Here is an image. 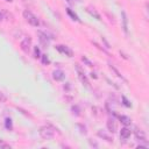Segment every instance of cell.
I'll return each mask as SVG.
<instances>
[{
  "instance_id": "cell-1",
  "label": "cell",
  "mask_w": 149,
  "mask_h": 149,
  "mask_svg": "<svg viewBox=\"0 0 149 149\" xmlns=\"http://www.w3.org/2000/svg\"><path fill=\"white\" fill-rule=\"evenodd\" d=\"M38 134L44 140H51L55 136V127L52 125H45L42 126L38 130Z\"/></svg>"
},
{
  "instance_id": "cell-2",
  "label": "cell",
  "mask_w": 149,
  "mask_h": 149,
  "mask_svg": "<svg viewBox=\"0 0 149 149\" xmlns=\"http://www.w3.org/2000/svg\"><path fill=\"white\" fill-rule=\"evenodd\" d=\"M23 17L26 19V21H27L30 26H33V27H38V26H40V20H38L37 16L34 15L30 10H28V9L23 10Z\"/></svg>"
},
{
  "instance_id": "cell-3",
  "label": "cell",
  "mask_w": 149,
  "mask_h": 149,
  "mask_svg": "<svg viewBox=\"0 0 149 149\" xmlns=\"http://www.w3.org/2000/svg\"><path fill=\"white\" fill-rule=\"evenodd\" d=\"M37 35H38L40 43L43 45V48H48L49 42H50V40H51L52 37H49V35H48L47 33H43V31H41V30L37 31Z\"/></svg>"
},
{
  "instance_id": "cell-4",
  "label": "cell",
  "mask_w": 149,
  "mask_h": 149,
  "mask_svg": "<svg viewBox=\"0 0 149 149\" xmlns=\"http://www.w3.org/2000/svg\"><path fill=\"white\" fill-rule=\"evenodd\" d=\"M20 48H21V50H22L23 52L29 54L30 48H31V38H30L29 36H28V37H24V38L21 41V43H20Z\"/></svg>"
},
{
  "instance_id": "cell-5",
  "label": "cell",
  "mask_w": 149,
  "mask_h": 149,
  "mask_svg": "<svg viewBox=\"0 0 149 149\" xmlns=\"http://www.w3.org/2000/svg\"><path fill=\"white\" fill-rule=\"evenodd\" d=\"M76 70H77V72H78V78L80 79V81L85 85V86H90V83H88V80H87V78H86V76H85V73H84V71L80 69V66L78 65V64H76Z\"/></svg>"
},
{
  "instance_id": "cell-6",
  "label": "cell",
  "mask_w": 149,
  "mask_h": 149,
  "mask_svg": "<svg viewBox=\"0 0 149 149\" xmlns=\"http://www.w3.org/2000/svg\"><path fill=\"white\" fill-rule=\"evenodd\" d=\"M56 49H57L59 52H62V54H64L65 56H68V57H72V56H73V51H72L69 47H66V45L58 44V45H56Z\"/></svg>"
},
{
  "instance_id": "cell-7",
  "label": "cell",
  "mask_w": 149,
  "mask_h": 149,
  "mask_svg": "<svg viewBox=\"0 0 149 149\" xmlns=\"http://www.w3.org/2000/svg\"><path fill=\"white\" fill-rule=\"evenodd\" d=\"M134 135H135L136 140H139V141H142V142H146V143H148V142H147V136H146V133H144L142 129H140V128L135 127V129H134Z\"/></svg>"
},
{
  "instance_id": "cell-8",
  "label": "cell",
  "mask_w": 149,
  "mask_h": 149,
  "mask_svg": "<svg viewBox=\"0 0 149 149\" xmlns=\"http://www.w3.org/2000/svg\"><path fill=\"white\" fill-rule=\"evenodd\" d=\"M106 126H107V129H108L109 133H116V132H118V122H116V120L109 119V120L107 121Z\"/></svg>"
},
{
  "instance_id": "cell-9",
  "label": "cell",
  "mask_w": 149,
  "mask_h": 149,
  "mask_svg": "<svg viewBox=\"0 0 149 149\" xmlns=\"http://www.w3.org/2000/svg\"><path fill=\"white\" fill-rule=\"evenodd\" d=\"M121 21H122V29L126 35H128V17L125 10H121Z\"/></svg>"
},
{
  "instance_id": "cell-10",
  "label": "cell",
  "mask_w": 149,
  "mask_h": 149,
  "mask_svg": "<svg viewBox=\"0 0 149 149\" xmlns=\"http://www.w3.org/2000/svg\"><path fill=\"white\" fill-rule=\"evenodd\" d=\"M97 135L99 136V137H101L102 140H105V141H107V142H113V136H111L108 133H106L105 130H102V129H99L98 132H97Z\"/></svg>"
},
{
  "instance_id": "cell-11",
  "label": "cell",
  "mask_w": 149,
  "mask_h": 149,
  "mask_svg": "<svg viewBox=\"0 0 149 149\" xmlns=\"http://www.w3.org/2000/svg\"><path fill=\"white\" fill-rule=\"evenodd\" d=\"M52 78H54L56 81H62V80H64V78H65V73H64L62 70H55V71L52 72Z\"/></svg>"
},
{
  "instance_id": "cell-12",
  "label": "cell",
  "mask_w": 149,
  "mask_h": 149,
  "mask_svg": "<svg viewBox=\"0 0 149 149\" xmlns=\"http://www.w3.org/2000/svg\"><path fill=\"white\" fill-rule=\"evenodd\" d=\"M130 134H132L130 129L127 128V127H123V128H121V130H120V139L127 140V139L130 136Z\"/></svg>"
},
{
  "instance_id": "cell-13",
  "label": "cell",
  "mask_w": 149,
  "mask_h": 149,
  "mask_svg": "<svg viewBox=\"0 0 149 149\" xmlns=\"http://www.w3.org/2000/svg\"><path fill=\"white\" fill-rule=\"evenodd\" d=\"M86 12H87L91 16H93L94 19H97L98 21H101V16H100V14H99L95 9H93V8H91V7H87V8H86Z\"/></svg>"
},
{
  "instance_id": "cell-14",
  "label": "cell",
  "mask_w": 149,
  "mask_h": 149,
  "mask_svg": "<svg viewBox=\"0 0 149 149\" xmlns=\"http://www.w3.org/2000/svg\"><path fill=\"white\" fill-rule=\"evenodd\" d=\"M108 68H109V70H111V71H112V72H113V73H114V74H115L118 78H120V79H122V80H125V81H126V78H125V77H123V76H122V74L119 72V70H118V69H116L114 65H112L111 63H108Z\"/></svg>"
},
{
  "instance_id": "cell-15",
  "label": "cell",
  "mask_w": 149,
  "mask_h": 149,
  "mask_svg": "<svg viewBox=\"0 0 149 149\" xmlns=\"http://www.w3.org/2000/svg\"><path fill=\"white\" fill-rule=\"evenodd\" d=\"M118 119L121 121V123H123L125 126H129L132 123V119L127 115H118Z\"/></svg>"
},
{
  "instance_id": "cell-16",
  "label": "cell",
  "mask_w": 149,
  "mask_h": 149,
  "mask_svg": "<svg viewBox=\"0 0 149 149\" xmlns=\"http://www.w3.org/2000/svg\"><path fill=\"white\" fill-rule=\"evenodd\" d=\"M65 10H66V13H68V15L72 19V20H74V21H78V22H80V20H79V17H78V15L74 13V12H72V9L71 8H65Z\"/></svg>"
},
{
  "instance_id": "cell-17",
  "label": "cell",
  "mask_w": 149,
  "mask_h": 149,
  "mask_svg": "<svg viewBox=\"0 0 149 149\" xmlns=\"http://www.w3.org/2000/svg\"><path fill=\"white\" fill-rule=\"evenodd\" d=\"M5 125H6V128H7V129H9V130L13 129V125H12V119H10V118H7V119L5 120Z\"/></svg>"
},
{
  "instance_id": "cell-18",
  "label": "cell",
  "mask_w": 149,
  "mask_h": 149,
  "mask_svg": "<svg viewBox=\"0 0 149 149\" xmlns=\"http://www.w3.org/2000/svg\"><path fill=\"white\" fill-rule=\"evenodd\" d=\"M121 100H122V104H123L126 107H132V104L129 102V100H128L125 95H122V97H121Z\"/></svg>"
},
{
  "instance_id": "cell-19",
  "label": "cell",
  "mask_w": 149,
  "mask_h": 149,
  "mask_svg": "<svg viewBox=\"0 0 149 149\" xmlns=\"http://www.w3.org/2000/svg\"><path fill=\"white\" fill-rule=\"evenodd\" d=\"M41 59H42V63H43L44 65L50 64V61H49V58H48L47 55H41Z\"/></svg>"
},
{
  "instance_id": "cell-20",
  "label": "cell",
  "mask_w": 149,
  "mask_h": 149,
  "mask_svg": "<svg viewBox=\"0 0 149 149\" xmlns=\"http://www.w3.org/2000/svg\"><path fill=\"white\" fill-rule=\"evenodd\" d=\"M34 56H35L36 58H40V57H41V52H40V48H38V47H35V48H34Z\"/></svg>"
},
{
  "instance_id": "cell-21",
  "label": "cell",
  "mask_w": 149,
  "mask_h": 149,
  "mask_svg": "<svg viewBox=\"0 0 149 149\" xmlns=\"http://www.w3.org/2000/svg\"><path fill=\"white\" fill-rule=\"evenodd\" d=\"M71 109H72L73 114H76V115H79V114H80V113H79V108H78V106H72Z\"/></svg>"
},
{
  "instance_id": "cell-22",
  "label": "cell",
  "mask_w": 149,
  "mask_h": 149,
  "mask_svg": "<svg viewBox=\"0 0 149 149\" xmlns=\"http://www.w3.org/2000/svg\"><path fill=\"white\" fill-rule=\"evenodd\" d=\"M81 61H83V62H85V63L87 64V66H93V64H92V63H91V62H90L85 56H83V57H81Z\"/></svg>"
},
{
  "instance_id": "cell-23",
  "label": "cell",
  "mask_w": 149,
  "mask_h": 149,
  "mask_svg": "<svg viewBox=\"0 0 149 149\" xmlns=\"http://www.w3.org/2000/svg\"><path fill=\"white\" fill-rule=\"evenodd\" d=\"M5 100H6V97L3 95L2 92H0V102H2V101H5Z\"/></svg>"
},
{
  "instance_id": "cell-24",
  "label": "cell",
  "mask_w": 149,
  "mask_h": 149,
  "mask_svg": "<svg viewBox=\"0 0 149 149\" xmlns=\"http://www.w3.org/2000/svg\"><path fill=\"white\" fill-rule=\"evenodd\" d=\"M78 127H79V128H80V129H81V130H80V132H81V133H83V134H85V133H86V128H85V127H83V126H81V125H78Z\"/></svg>"
},
{
  "instance_id": "cell-25",
  "label": "cell",
  "mask_w": 149,
  "mask_h": 149,
  "mask_svg": "<svg viewBox=\"0 0 149 149\" xmlns=\"http://www.w3.org/2000/svg\"><path fill=\"white\" fill-rule=\"evenodd\" d=\"M88 142H90V144H91V146H94V147H95V148H97V147H98V144H97V143H95V142H92V141H91V140H90V141H88Z\"/></svg>"
},
{
  "instance_id": "cell-26",
  "label": "cell",
  "mask_w": 149,
  "mask_h": 149,
  "mask_svg": "<svg viewBox=\"0 0 149 149\" xmlns=\"http://www.w3.org/2000/svg\"><path fill=\"white\" fill-rule=\"evenodd\" d=\"M91 77H92V78H94V79H97V78H98V77H97V74H95L94 72H91Z\"/></svg>"
},
{
  "instance_id": "cell-27",
  "label": "cell",
  "mask_w": 149,
  "mask_h": 149,
  "mask_svg": "<svg viewBox=\"0 0 149 149\" xmlns=\"http://www.w3.org/2000/svg\"><path fill=\"white\" fill-rule=\"evenodd\" d=\"M2 19H3V15H2V13L0 12V21H2Z\"/></svg>"
},
{
  "instance_id": "cell-28",
  "label": "cell",
  "mask_w": 149,
  "mask_h": 149,
  "mask_svg": "<svg viewBox=\"0 0 149 149\" xmlns=\"http://www.w3.org/2000/svg\"><path fill=\"white\" fill-rule=\"evenodd\" d=\"M6 1H8V2H12V1H13V0H6Z\"/></svg>"
},
{
  "instance_id": "cell-29",
  "label": "cell",
  "mask_w": 149,
  "mask_h": 149,
  "mask_svg": "<svg viewBox=\"0 0 149 149\" xmlns=\"http://www.w3.org/2000/svg\"><path fill=\"white\" fill-rule=\"evenodd\" d=\"M66 1H68V2H69V3H71V0H66Z\"/></svg>"
},
{
  "instance_id": "cell-30",
  "label": "cell",
  "mask_w": 149,
  "mask_h": 149,
  "mask_svg": "<svg viewBox=\"0 0 149 149\" xmlns=\"http://www.w3.org/2000/svg\"><path fill=\"white\" fill-rule=\"evenodd\" d=\"M76 1H77V2H80V1H81V0H76Z\"/></svg>"
},
{
  "instance_id": "cell-31",
  "label": "cell",
  "mask_w": 149,
  "mask_h": 149,
  "mask_svg": "<svg viewBox=\"0 0 149 149\" xmlns=\"http://www.w3.org/2000/svg\"><path fill=\"white\" fill-rule=\"evenodd\" d=\"M0 142H1V140H0Z\"/></svg>"
}]
</instances>
